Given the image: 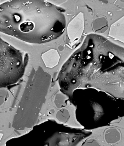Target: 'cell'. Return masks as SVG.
Returning a JSON list of instances; mask_svg holds the SVG:
<instances>
[{
  "label": "cell",
  "instance_id": "4",
  "mask_svg": "<svg viewBox=\"0 0 124 146\" xmlns=\"http://www.w3.org/2000/svg\"><path fill=\"white\" fill-rule=\"evenodd\" d=\"M1 87L16 83L22 77L27 64V58L19 51L4 41H1Z\"/></svg>",
  "mask_w": 124,
  "mask_h": 146
},
{
  "label": "cell",
  "instance_id": "5",
  "mask_svg": "<svg viewBox=\"0 0 124 146\" xmlns=\"http://www.w3.org/2000/svg\"><path fill=\"white\" fill-rule=\"evenodd\" d=\"M103 146H124V116L106 125L89 129Z\"/></svg>",
  "mask_w": 124,
  "mask_h": 146
},
{
  "label": "cell",
  "instance_id": "7",
  "mask_svg": "<svg viewBox=\"0 0 124 146\" xmlns=\"http://www.w3.org/2000/svg\"><path fill=\"white\" fill-rule=\"evenodd\" d=\"M57 117L59 121L62 122H66L70 118V113L67 110L63 109L58 111Z\"/></svg>",
  "mask_w": 124,
  "mask_h": 146
},
{
  "label": "cell",
  "instance_id": "1",
  "mask_svg": "<svg viewBox=\"0 0 124 146\" xmlns=\"http://www.w3.org/2000/svg\"><path fill=\"white\" fill-rule=\"evenodd\" d=\"M66 25L63 9L47 1H11L1 5V32L27 42L55 40Z\"/></svg>",
  "mask_w": 124,
  "mask_h": 146
},
{
  "label": "cell",
  "instance_id": "3",
  "mask_svg": "<svg viewBox=\"0 0 124 146\" xmlns=\"http://www.w3.org/2000/svg\"><path fill=\"white\" fill-rule=\"evenodd\" d=\"M51 80L49 75L42 72L31 76L14 116L12 127L14 129L22 131L36 125L46 101Z\"/></svg>",
  "mask_w": 124,
  "mask_h": 146
},
{
  "label": "cell",
  "instance_id": "6",
  "mask_svg": "<svg viewBox=\"0 0 124 146\" xmlns=\"http://www.w3.org/2000/svg\"><path fill=\"white\" fill-rule=\"evenodd\" d=\"M90 132L79 142L78 144L79 146H103L95 135L90 131Z\"/></svg>",
  "mask_w": 124,
  "mask_h": 146
},
{
  "label": "cell",
  "instance_id": "2",
  "mask_svg": "<svg viewBox=\"0 0 124 146\" xmlns=\"http://www.w3.org/2000/svg\"><path fill=\"white\" fill-rule=\"evenodd\" d=\"M89 133L49 120L35 125L29 132L8 141L6 146H77Z\"/></svg>",
  "mask_w": 124,
  "mask_h": 146
}]
</instances>
